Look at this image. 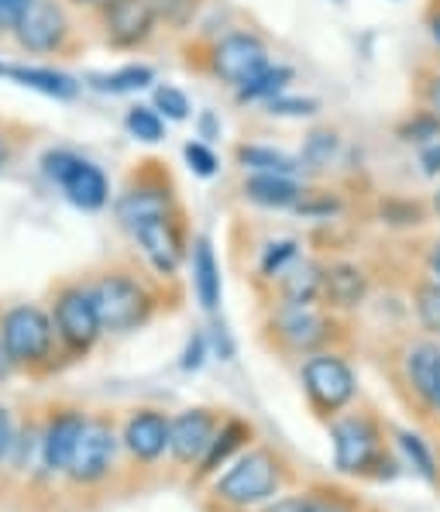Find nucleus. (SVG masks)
Here are the masks:
<instances>
[{
    "label": "nucleus",
    "mask_w": 440,
    "mask_h": 512,
    "mask_svg": "<svg viewBox=\"0 0 440 512\" xmlns=\"http://www.w3.org/2000/svg\"><path fill=\"white\" fill-rule=\"evenodd\" d=\"M90 289L93 299H97L100 324L110 334H131V330L145 327L159 310L152 286L131 265H110L90 282Z\"/></svg>",
    "instance_id": "nucleus-1"
},
{
    "label": "nucleus",
    "mask_w": 440,
    "mask_h": 512,
    "mask_svg": "<svg viewBox=\"0 0 440 512\" xmlns=\"http://www.w3.org/2000/svg\"><path fill=\"white\" fill-rule=\"evenodd\" d=\"M59 334H55L52 313L35 303H18L0 317V348L11 368H42L52 361Z\"/></svg>",
    "instance_id": "nucleus-2"
},
{
    "label": "nucleus",
    "mask_w": 440,
    "mask_h": 512,
    "mask_svg": "<svg viewBox=\"0 0 440 512\" xmlns=\"http://www.w3.org/2000/svg\"><path fill=\"white\" fill-rule=\"evenodd\" d=\"M176 210H179L176 183H172V176L159 162H141L131 172L128 186L114 200V217L124 231H135V227L148 224V220L169 217Z\"/></svg>",
    "instance_id": "nucleus-3"
},
{
    "label": "nucleus",
    "mask_w": 440,
    "mask_h": 512,
    "mask_svg": "<svg viewBox=\"0 0 440 512\" xmlns=\"http://www.w3.org/2000/svg\"><path fill=\"white\" fill-rule=\"evenodd\" d=\"M42 176L62 189L69 203L86 214H97L110 203V179L97 162L76 155L73 148H49L42 155Z\"/></svg>",
    "instance_id": "nucleus-4"
},
{
    "label": "nucleus",
    "mask_w": 440,
    "mask_h": 512,
    "mask_svg": "<svg viewBox=\"0 0 440 512\" xmlns=\"http://www.w3.org/2000/svg\"><path fill=\"white\" fill-rule=\"evenodd\" d=\"M52 324L55 334H59V344L73 358H83L100 341L104 324H100V310H97V299H93L90 282H62L55 289Z\"/></svg>",
    "instance_id": "nucleus-5"
},
{
    "label": "nucleus",
    "mask_w": 440,
    "mask_h": 512,
    "mask_svg": "<svg viewBox=\"0 0 440 512\" xmlns=\"http://www.w3.org/2000/svg\"><path fill=\"white\" fill-rule=\"evenodd\" d=\"M282 485V468L275 461L272 451H248L245 458H238L224 475L217 478L214 495L227 506H258V502H269Z\"/></svg>",
    "instance_id": "nucleus-6"
},
{
    "label": "nucleus",
    "mask_w": 440,
    "mask_h": 512,
    "mask_svg": "<svg viewBox=\"0 0 440 512\" xmlns=\"http://www.w3.org/2000/svg\"><path fill=\"white\" fill-rule=\"evenodd\" d=\"M265 66H269V45L255 31H227L217 42H210L207 55H203V73L234 86V90L255 80Z\"/></svg>",
    "instance_id": "nucleus-7"
},
{
    "label": "nucleus",
    "mask_w": 440,
    "mask_h": 512,
    "mask_svg": "<svg viewBox=\"0 0 440 512\" xmlns=\"http://www.w3.org/2000/svg\"><path fill=\"white\" fill-rule=\"evenodd\" d=\"M11 35L28 55H69L76 49V28L59 0H31Z\"/></svg>",
    "instance_id": "nucleus-8"
},
{
    "label": "nucleus",
    "mask_w": 440,
    "mask_h": 512,
    "mask_svg": "<svg viewBox=\"0 0 440 512\" xmlns=\"http://www.w3.org/2000/svg\"><path fill=\"white\" fill-rule=\"evenodd\" d=\"M303 392L320 416H334L355 399L358 385L351 365L334 351H317L303 361Z\"/></svg>",
    "instance_id": "nucleus-9"
},
{
    "label": "nucleus",
    "mask_w": 440,
    "mask_h": 512,
    "mask_svg": "<svg viewBox=\"0 0 440 512\" xmlns=\"http://www.w3.org/2000/svg\"><path fill=\"white\" fill-rule=\"evenodd\" d=\"M131 238L141 248L145 262L152 265L155 275L162 279H172L186 262V248H190V238H186V220H183V210L169 217H159V220H148L131 231Z\"/></svg>",
    "instance_id": "nucleus-10"
},
{
    "label": "nucleus",
    "mask_w": 440,
    "mask_h": 512,
    "mask_svg": "<svg viewBox=\"0 0 440 512\" xmlns=\"http://www.w3.org/2000/svg\"><path fill=\"white\" fill-rule=\"evenodd\" d=\"M334 437V464L344 475H372L375 464H382L379 427L368 416H344L330 427Z\"/></svg>",
    "instance_id": "nucleus-11"
},
{
    "label": "nucleus",
    "mask_w": 440,
    "mask_h": 512,
    "mask_svg": "<svg viewBox=\"0 0 440 512\" xmlns=\"http://www.w3.org/2000/svg\"><path fill=\"white\" fill-rule=\"evenodd\" d=\"M104 42L117 52H135L152 42L159 18L152 0H110L104 11H97Z\"/></svg>",
    "instance_id": "nucleus-12"
},
{
    "label": "nucleus",
    "mask_w": 440,
    "mask_h": 512,
    "mask_svg": "<svg viewBox=\"0 0 440 512\" xmlns=\"http://www.w3.org/2000/svg\"><path fill=\"white\" fill-rule=\"evenodd\" d=\"M275 341L293 354H317L324 344L334 341L337 320L330 313H320L313 306H282V313L272 320Z\"/></svg>",
    "instance_id": "nucleus-13"
},
{
    "label": "nucleus",
    "mask_w": 440,
    "mask_h": 512,
    "mask_svg": "<svg viewBox=\"0 0 440 512\" xmlns=\"http://www.w3.org/2000/svg\"><path fill=\"white\" fill-rule=\"evenodd\" d=\"M117 458V433L107 420H86V427L80 433V444L73 451L66 475L80 485H93L100 478L110 475Z\"/></svg>",
    "instance_id": "nucleus-14"
},
{
    "label": "nucleus",
    "mask_w": 440,
    "mask_h": 512,
    "mask_svg": "<svg viewBox=\"0 0 440 512\" xmlns=\"http://www.w3.org/2000/svg\"><path fill=\"white\" fill-rule=\"evenodd\" d=\"M220 427L214 409H186L169 420V451L179 464H200Z\"/></svg>",
    "instance_id": "nucleus-15"
},
{
    "label": "nucleus",
    "mask_w": 440,
    "mask_h": 512,
    "mask_svg": "<svg viewBox=\"0 0 440 512\" xmlns=\"http://www.w3.org/2000/svg\"><path fill=\"white\" fill-rule=\"evenodd\" d=\"M124 447L138 461H155L169 451V416L159 409H138L124 423Z\"/></svg>",
    "instance_id": "nucleus-16"
},
{
    "label": "nucleus",
    "mask_w": 440,
    "mask_h": 512,
    "mask_svg": "<svg viewBox=\"0 0 440 512\" xmlns=\"http://www.w3.org/2000/svg\"><path fill=\"white\" fill-rule=\"evenodd\" d=\"M86 427V416L80 409H59L42 430V458L49 471H66L73 461V451L80 444V433Z\"/></svg>",
    "instance_id": "nucleus-17"
},
{
    "label": "nucleus",
    "mask_w": 440,
    "mask_h": 512,
    "mask_svg": "<svg viewBox=\"0 0 440 512\" xmlns=\"http://www.w3.org/2000/svg\"><path fill=\"white\" fill-rule=\"evenodd\" d=\"M0 80H11L25 90H35L42 97H55V100H73L80 97V80L62 69L52 66H21V62H0Z\"/></svg>",
    "instance_id": "nucleus-18"
},
{
    "label": "nucleus",
    "mask_w": 440,
    "mask_h": 512,
    "mask_svg": "<svg viewBox=\"0 0 440 512\" xmlns=\"http://www.w3.org/2000/svg\"><path fill=\"white\" fill-rule=\"evenodd\" d=\"M368 279L358 265L351 262H334L324 265V286H320V303L327 310H355L365 303Z\"/></svg>",
    "instance_id": "nucleus-19"
},
{
    "label": "nucleus",
    "mask_w": 440,
    "mask_h": 512,
    "mask_svg": "<svg viewBox=\"0 0 440 512\" xmlns=\"http://www.w3.org/2000/svg\"><path fill=\"white\" fill-rule=\"evenodd\" d=\"M241 193H245L248 203L265 210H289L300 203L303 186L296 183L293 176H275V172H251V176L241 183Z\"/></svg>",
    "instance_id": "nucleus-20"
},
{
    "label": "nucleus",
    "mask_w": 440,
    "mask_h": 512,
    "mask_svg": "<svg viewBox=\"0 0 440 512\" xmlns=\"http://www.w3.org/2000/svg\"><path fill=\"white\" fill-rule=\"evenodd\" d=\"M406 378H410L416 396L440 413V348L413 344L410 354H406Z\"/></svg>",
    "instance_id": "nucleus-21"
},
{
    "label": "nucleus",
    "mask_w": 440,
    "mask_h": 512,
    "mask_svg": "<svg viewBox=\"0 0 440 512\" xmlns=\"http://www.w3.org/2000/svg\"><path fill=\"white\" fill-rule=\"evenodd\" d=\"M320 286H324V265L313 258H296L286 272L279 275L282 306H313L320 303Z\"/></svg>",
    "instance_id": "nucleus-22"
},
{
    "label": "nucleus",
    "mask_w": 440,
    "mask_h": 512,
    "mask_svg": "<svg viewBox=\"0 0 440 512\" xmlns=\"http://www.w3.org/2000/svg\"><path fill=\"white\" fill-rule=\"evenodd\" d=\"M193 289H196V299L203 303V310L214 313L220 306V265H217V255H214V244L210 238H196L193 241Z\"/></svg>",
    "instance_id": "nucleus-23"
},
{
    "label": "nucleus",
    "mask_w": 440,
    "mask_h": 512,
    "mask_svg": "<svg viewBox=\"0 0 440 512\" xmlns=\"http://www.w3.org/2000/svg\"><path fill=\"white\" fill-rule=\"evenodd\" d=\"M155 83V69L145 66V62H131V66H121L114 73H90L86 76V86L97 93H110V97H124V93H138L148 90Z\"/></svg>",
    "instance_id": "nucleus-24"
},
{
    "label": "nucleus",
    "mask_w": 440,
    "mask_h": 512,
    "mask_svg": "<svg viewBox=\"0 0 440 512\" xmlns=\"http://www.w3.org/2000/svg\"><path fill=\"white\" fill-rule=\"evenodd\" d=\"M248 437H251V427H248V423H241V420H227V423H220L217 433H214V440H210V447H207V454H203V461L196 464V471H200V478L214 475V471L220 468V464L231 461V454L238 451V447L245 444Z\"/></svg>",
    "instance_id": "nucleus-25"
},
{
    "label": "nucleus",
    "mask_w": 440,
    "mask_h": 512,
    "mask_svg": "<svg viewBox=\"0 0 440 512\" xmlns=\"http://www.w3.org/2000/svg\"><path fill=\"white\" fill-rule=\"evenodd\" d=\"M234 159H238L241 169H251V172H275V176H300L303 165L300 159L293 155L279 152V148H269V145H238L234 148Z\"/></svg>",
    "instance_id": "nucleus-26"
},
{
    "label": "nucleus",
    "mask_w": 440,
    "mask_h": 512,
    "mask_svg": "<svg viewBox=\"0 0 440 512\" xmlns=\"http://www.w3.org/2000/svg\"><path fill=\"white\" fill-rule=\"evenodd\" d=\"M293 80H296L293 69H289V66H272V62H269V66H265L255 80L238 86V90H234V97H238V104H255V100H265V104H269L272 97L286 93V86Z\"/></svg>",
    "instance_id": "nucleus-27"
},
{
    "label": "nucleus",
    "mask_w": 440,
    "mask_h": 512,
    "mask_svg": "<svg viewBox=\"0 0 440 512\" xmlns=\"http://www.w3.org/2000/svg\"><path fill=\"white\" fill-rule=\"evenodd\" d=\"M337 152H341V138H337V131L330 128H317L310 131L303 141V152H300V165L310 172H324L334 165Z\"/></svg>",
    "instance_id": "nucleus-28"
},
{
    "label": "nucleus",
    "mask_w": 440,
    "mask_h": 512,
    "mask_svg": "<svg viewBox=\"0 0 440 512\" xmlns=\"http://www.w3.org/2000/svg\"><path fill=\"white\" fill-rule=\"evenodd\" d=\"M124 131H128L135 141L159 145V141H165V117L155 107L135 104V107H128V114H124Z\"/></svg>",
    "instance_id": "nucleus-29"
},
{
    "label": "nucleus",
    "mask_w": 440,
    "mask_h": 512,
    "mask_svg": "<svg viewBox=\"0 0 440 512\" xmlns=\"http://www.w3.org/2000/svg\"><path fill=\"white\" fill-rule=\"evenodd\" d=\"M296 258H300V241L296 238L272 241V244H265L262 258H258V272H262L265 279H279V275L286 272Z\"/></svg>",
    "instance_id": "nucleus-30"
},
{
    "label": "nucleus",
    "mask_w": 440,
    "mask_h": 512,
    "mask_svg": "<svg viewBox=\"0 0 440 512\" xmlns=\"http://www.w3.org/2000/svg\"><path fill=\"white\" fill-rule=\"evenodd\" d=\"M155 7V18L159 25H165L169 31H186L200 14L203 0H152Z\"/></svg>",
    "instance_id": "nucleus-31"
},
{
    "label": "nucleus",
    "mask_w": 440,
    "mask_h": 512,
    "mask_svg": "<svg viewBox=\"0 0 440 512\" xmlns=\"http://www.w3.org/2000/svg\"><path fill=\"white\" fill-rule=\"evenodd\" d=\"M396 135L410 141V145H430V141L440 138V117L434 110H416L406 121H399Z\"/></svg>",
    "instance_id": "nucleus-32"
},
{
    "label": "nucleus",
    "mask_w": 440,
    "mask_h": 512,
    "mask_svg": "<svg viewBox=\"0 0 440 512\" xmlns=\"http://www.w3.org/2000/svg\"><path fill=\"white\" fill-rule=\"evenodd\" d=\"M152 107L159 110V114L165 117V121H172V124L190 121V114H193L190 97H186V93L179 90V86H169V83L155 86V93H152Z\"/></svg>",
    "instance_id": "nucleus-33"
},
{
    "label": "nucleus",
    "mask_w": 440,
    "mask_h": 512,
    "mask_svg": "<svg viewBox=\"0 0 440 512\" xmlns=\"http://www.w3.org/2000/svg\"><path fill=\"white\" fill-rule=\"evenodd\" d=\"M183 159L193 169V176H200V179H214L220 172V159H217V152L207 145V141H186Z\"/></svg>",
    "instance_id": "nucleus-34"
},
{
    "label": "nucleus",
    "mask_w": 440,
    "mask_h": 512,
    "mask_svg": "<svg viewBox=\"0 0 440 512\" xmlns=\"http://www.w3.org/2000/svg\"><path fill=\"white\" fill-rule=\"evenodd\" d=\"M293 210L303 217H334L341 210V200H337V193H327V189H303L300 203Z\"/></svg>",
    "instance_id": "nucleus-35"
},
{
    "label": "nucleus",
    "mask_w": 440,
    "mask_h": 512,
    "mask_svg": "<svg viewBox=\"0 0 440 512\" xmlns=\"http://www.w3.org/2000/svg\"><path fill=\"white\" fill-rule=\"evenodd\" d=\"M399 447H403V454H406V461L413 464L416 471H420L427 482H434L437 478V471H434V458H430V451H427V444H423L416 433H399Z\"/></svg>",
    "instance_id": "nucleus-36"
},
{
    "label": "nucleus",
    "mask_w": 440,
    "mask_h": 512,
    "mask_svg": "<svg viewBox=\"0 0 440 512\" xmlns=\"http://www.w3.org/2000/svg\"><path fill=\"white\" fill-rule=\"evenodd\" d=\"M382 220L392 227H410V224H423V207L416 200H399V196H392V200L382 203Z\"/></svg>",
    "instance_id": "nucleus-37"
},
{
    "label": "nucleus",
    "mask_w": 440,
    "mask_h": 512,
    "mask_svg": "<svg viewBox=\"0 0 440 512\" xmlns=\"http://www.w3.org/2000/svg\"><path fill=\"white\" fill-rule=\"evenodd\" d=\"M265 107H269L272 117H313V114H320V100H313V97H286V93L272 97Z\"/></svg>",
    "instance_id": "nucleus-38"
},
{
    "label": "nucleus",
    "mask_w": 440,
    "mask_h": 512,
    "mask_svg": "<svg viewBox=\"0 0 440 512\" xmlns=\"http://www.w3.org/2000/svg\"><path fill=\"white\" fill-rule=\"evenodd\" d=\"M416 313H420L423 327L440 330V282L416 289Z\"/></svg>",
    "instance_id": "nucleus-39"
},
{
    "label": "nucleus",
    "mask_w": 440,
    "mask_h": 512,
    "mask_svg": "<svg viewBox=\"0 0 440 512\" xmlns=\"http://www.w3.org/2000/svg\"><path fill=\"white\" fill-rule=\"evenodd\" d=\"M303 512H358V506L337 492H320V495H306Z\"/></svg>",
    "instance_id": "nucleus-40"
},
{
    "label": "nucleus",
    "mask_w": 440,
    "mask_h": 512,
    "mask_svg": "<svg viewBox=\"0 0 440 512\" xmlns=\"http://www.w3.org/2000/svg\"><path fill=\"white\" fill-rule=\"evenodd\" d=\"M203 361H207V334H193L179 365H183L186 372H196V368H203Z\"/></svg>",
    "instance_id": "nucleus-41"
},
{
    "label": "nucleus",
    "mask_w": 440,
    "mask_h": 512,
    "mask_svg": "<svg viewBox=\"0 0 440 512\" xmlns=\"http://www.w3.org/2000/svg\"><path fill=\"white\" fill-rule=\"evenodd\" d=\"M31 0H0V31H11L28 11Z\"/></svg>",
    "instance_id": "nucleus-42"
},
{
    "label": "nucleus",
    "mask_w": 440,
    "mask_h": 512,
    "mask_svg": "<svg viewBox=\"0 0 440 512\" xmlns=\"http://www.w3.org/2000/svg\"><path fill=\"white\" fill-rule=\"evenodd\" d=\"M196 135H200V141H207V145L220 138V117L214 110H200V117H196Z\"/></svg>",
    "instance_id": "nucleus-43"
},
{
    "label": "nucleus",
    "mask_w": 440,
    "mask_h": 512,
    "mask_svg": "<svg viewBox=\"0 0 440 512\" xmlns=\"http://www.w3.org/2000/svg\"><path fill=\"white\" fill-rule=\"evenodd\" d=\"M11 447H14V423H11V413L0 406V464L11 458Z\"/></svg>",
    "instance_id": "nucleus-44"
},
{
    "label": "nucleus",
    "mask_w": 440,
    "mask_h": 512,
    "mask_svg": "<svg viewBox=\"0 0 440 512\" xmlns=\"http://www.w3.org/2000/svg\"><path fill=\"white\" fill-rule=\"evenodd\" d=\"M420 165H423V172H427V176H440V138L430 141V145H423Z\"/></svg>",
    "instance_id": "nucleus-45"
},
{
    "label": "nucleus",
    "mask_w": 440,
    "mask_h": 512,
    "mask_svg": "<svg viewBox=\"0 0 440 512\" xmlns=\"http://www.w3.org/2000/svg\"><path fill=\"white\" fill-rule=\"evenodd\" d=\"M423 100H427V110H434L440 117V76L427 80V86H423Z\"/></svg>",
    "instance_id": "nucleus-46"
},
{
    "label": "nucleus",
    "mask_w": 440,
    "mask_h": 512,
    "mask_svg": "<svg viewBox=\"0 0 440 512\" xmlns=\"http://www.w3.org/2000/svg\"><path fill=\"white\" fill-rule=\"evenodd\" d=\"M11 159H14V138L7 135V128L0 124V172L11 165Z\"/></svg>",
    "instance_id": "nucleus-47"
},
{
    "label": "nucleus",
    "mask_w": 440,
    "mask_h": 512,
    "mask_svg": "<svg viewBox=\"0 0 440 512\" xmlns=\"http://www.w3.org/2000/svg\"><path fill=\"white\" fill-rule=\"evenodd\" d=\"M306 506V495H293V499H279V502H272L265 512H303Z\"/></svg>",
    "instance_id": "nucleus-48"
},
{
    "label": "nucleus",
    "mask_w": 440,
    "mask_h": 512,
    "mask_svg": "<svg viewBox=\"0 0 440 512\" xmlns=\"http://www.w3.org/2000/svg\"><path fill=\"white\" fill-rule=\"evenodd\" d=\"M69 4L86 7V11H104V7L110 4V0H69Z\"/></svg>",
    "instance_id": "nucleus-49"
},
{
    "label": "nucleus",
    "mask_w": 440,
    "mask_h": 512,
    "mask_svg": "<svg viewBox=\"0 0 440 512\" xmlns=\"http://www.w3.org/2000/svg\"><path fill=\"white\" fill-rule=\"evenodd\" d=\"M430 272H434L440 282V241L434 244V251H430Z\"/></svg>",
    "instance_id": "nucleus-50"
},
{
    "label": "nucleus",
    "mask_w": 440,
    "mask_h": 512,
    "mask_svg": "<svg viewBox=\"0 0 440 512\" xmlns=\"http://www.w3.org/2000/svg\"><path fill=\"white\" fill-rule=\"evenodd\" d=\"M434 207H437V210H440V193H437V196H434Z\"/></svg>",
    "instance_id": "nucleus-51"
}]
</instances>
